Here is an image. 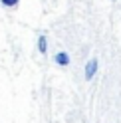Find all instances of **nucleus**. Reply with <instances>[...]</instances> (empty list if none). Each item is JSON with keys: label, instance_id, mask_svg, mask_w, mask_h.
I'll return each mask as SVG.
<instances>
[{"label": "nucleus", "instance_id": "1", "mask_svg": "<svg viewBox=\"0 0 121 123\" xmlns=\"http://www.w3.org/2000/svg\"><path fill=\"white\" fill-rule=\"evenodd\" d=\"M95 72H97V60L93 58V60H89V62H87V66H85V78H87V80H91L93 75H95Z\"/></svg>", "mask_w": 121, "mask_h": 123}, {"label": "nucleus", "instance_id": "2", "mask_svg": "<svg viewBox=\"0 0 121 123\" xmlns=\"http://www.w3.org/2000/svg\"><path fill=\"white\" fill-rule=\"evenodd\" d=\"M54 60H56V64H58V66H67V64H70V56H67L66 52H58Z\"/></svg>", "mask_w": 121, "mask_h": 123}, {"label": "nucleus", "instance_id": "3", "mask_svg": "<svg viewBox=\"0 0 121 123\" xmlns=\"http://www.w3.org/2000/svg\"><path fill=\"white\" fill-rule=\"evenodd\" d=\"M46 36H40V40H38V50H40L42 54H46Z\"/></svg>", "mask_w": 121, "mask_h": 123}, {"label": "nucleus", "instance_id": "4", "mask_svg": "<svg viewBox=\"0 0 121 123\" xmlns=\"http://www.w3.org/2000/svg\"><path fill=\"white\" fill-rule=\"evenodd\" d=\"M0 2H2V4L6 6V8H12V6H16V4L20 2V0H0Z\"/></svg>", "mask_w": 121, "mask_h": 123}]
</instances>
